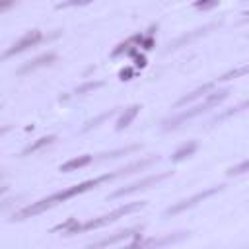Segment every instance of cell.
I'll list each match as a JSON object with an SVG mask.
<instances>
[{
    "label": "cell",
    "instance_id": "1",
    "mask_svg": "<svg viewBox=\"0 0 249 249\" xmlns=\"http://www.w3.org/2000/svg\"><path fill=\"white\" fill-rule=\"evenodd\" d=\"M123 175H128L126 167H121V169H117V171H113V173H105V175H99V177H93V179H86V181H82V183H78V185H72V187H68V189H64V191H56V193H53V195H49V196H45V198H39V200L27 204V206L21 208V210H18V212L12 216V220H14V222H21V220L33 218V216H37V214H43V212H47L49 208H53V206H56V204H60V202H66V200H70V198H74V196H78V195H82V193H88V191H91V189H97V187L103 185L105 181H111V179H117V177H123Z\"/></svg>",
    "mask_w": 249,
    "mask_h": 249
},
{
    "label": "cell",
    "instance_id": "2",
    "mask_svg": "<svg viewBox=\"0 0 249 249\" xmlns=\"http://www.w3.org/2000/svg\"><path fill=\"white\" fill-rule=\"evenodd\" d=\"M146 206V200H138V202H126L107 214H101L97 218H91L88 222H78L76 218H68L66 222L54 226L51 231H62L64 235H74V233H84V231H91V230H99V228H105L113 222H117L119 218H124L126 214H132L136 210H142Z\"/></svg>",
    "mask_w": 249,
    "mask_h": 249
},
{
    "label": "cell",
    "instance_id": "3",
    "mask_svg": "<svg viewBox=\"0 0 249 249\" xmlns=\"http://www.w3.org/2000/svg\"><path fill=\"white\" fill-rule=\"evenodd\" d=\"M228 95H230V89H228V88H226V89H218V91L206 93L200 103L193 105L191 109H187V111H183V113H179V115H175V117H171V119L161 121L163 130H175V128L181 126L183 123H187V121H191V119H195V117H198V115H202V113H206V111L218 107Z\"/></svg>",
    "mask_w": 249,
    "mask_h": 249
},
{
    "label": "cell",
    "instance_id": "4",
    "mask_svg": "<svg viewBox=\"0 0 249 249\" xmlns=\"http://www.w3.org/2000/svg\"><path fill=\"white\" fill-rule=\"evenodd\" d=\"M60 35V31H54L53 35H43V31H39V29H29L27 33H23L12 47H8L6 51H4V54H2V58L4 60H8L10 56H16V54H19V53H25L27 49H33V47H37L39 43H43V41H49V39H54V37H58Z\"/></svg>",
    "mask_w": 249,
    "mask_h": 249
},
{
    "label": "cell",
    "instance_id": "5",
    "mask_svg": "<svg viewBox=\"0 0 249 249\" xmlns=\"http://www.w3.org/2000/svg\"><path fill=\"white\" fill-rule=\"evenodd\" d=\"M220 191H224V185H214V187H208V189H204V191H200V193H195L193 196L183 198V200H179V202L171 204L169 208H165L163 216H175V214H179V212H185V210H189V208L196 206L198 202L206 200L208 196H212V195H216V193H220Z\"/></svg>",
    "mask_w": 249,
    "mask_h": 249
},
{
    "label": "cell",
    "instance_id": "6",
    "mask_svg": "<svg viewBox=\"0 0 249 249\" xmlns=\"http://www.w3.org/2000/svg\"><path fill=\"white\" fill-rule=\"evenodd\" d=\"M167 177H171V171L156 173V175H148V177H144V179H140V181H136V183H132V185H126V187H123V189H117L115 193H111L109 198H119V196H124V195H132V193H138V191L156 187L160 181H163V179H167Z\"/></svg>",
    "mask_w": 249,
    "mask_h": 249
},
{
    "label": "cell",
    "instance_id": "7",
    "mask_svg": "<svg viewBox=\"0 0 249 249\" xmlns=\"http://www.w3.org/2000/svg\"><path fill=\"white\" fill-rule=\"evenodd\" d=\"M54 62H56V53H53V51L43 53V54H39V56H35L31 60H27L25 64H21L18 68V76H25L29 72H35L37 68H45V66H51Z\"/></svg>",
    "mask_w": 249,
    "mask_h": 249
},
{
    "label": "cell",
    "instance_id": "8",
    "mask_svg": "<svg viewBox=\"0 0 249 249\" xmlns=\"http://www.w3.org/2000/svg\"><path fill=\"white\" fill-rule=\"evenodd\" d=\"M142 233V226H136V228H128V230H123V231H117L115 235L111 237H105V239H99V241H93L89 243L88 247H107V245H115V243H121L128 237H134V235H140Z\"/></svg>",
    "mask_w": 249,
    "mask_h": 249
},
{
    "label": "cell",
    "instance_id": "9",
    "mask_svg": "<svg viewBox=\"0 0 249 249\" xmlns=\"http://www.w3.org/2000/svg\"><path fill=\"white\" fill-rule=\"evenodd\" d=\"M187 235V231H177L175 235H165V237H160V239H156V237H152V239H134L130 245L132 247H146V245H156V247H160V245H167V243H175V241H179V239H183Z\"/></svg>",
    "mask_w": 249,
    "mask_h": 249
},
{
    "label": "cell",
    "instance_id": "10",
    "mask_svg": "<svg viewBox=\"0 0 249 249\" xmlns=\"http://www.w3.org/2000/svg\"><path fill=\"white\" fill-rule=\"evenodd\" d=\"M222 21H214V23H208V25H204V27H200V29H195L193 33H185V35H181L179 39H175L173 43H169V49H177V47H181V45H185V43H191L193 39H196V37H200V35H204V33H208L210 29H216L218 25H220Z\"/></svg>",
    "mask_w": 249,
    "mask_h": 249
},
{
    "label": "cell",
    "instance_id": "11",
    "mask_svg": "<svg viewBox=\"0 0 249 249\" xmlns=\"http://www.w3.org/2000/svg\"><path fill=\"white\" fill-rule=\"evenodd\" d=\"M142 33H136V35H132V37H128L126 41H123V43H119L115 49H113V53H111V56H121V54H124V53H130V54H134L136 51L134 49H130V47H140V43H142Z\"/></svg>",
    "mask_w": 249,
    "mask_h": 249
},
{
    "label": "cell",
    "instance_id": "12",
    "mask_svg": "<svg viewBox=\"0 0 249 249\" xmlns=\"http://www.w3.org/2000/svg\"><path fill=\"white\" fill-rule=\"evenodd\" d=\"M91 161H93V156H89V154H84V156H78V158H72V160H68V161L60 163L58 171H62V173H68V171H76V169H82V167L89 165Z\"/></svg>",
    "mask_w": 249,
    "mask_h": 249
},
{
    "label": "cell",
    "instance_id": "13",
    "mask_svg": "<svg viewBox=\"0 0 249 249\" xmlns=\"http://www.w3.org/2000/svg\"><path fill=\"white\" fill-rule=\"evenodd\" d=\"M214 86H216V82H208V84H204V86H200V88H196V89H193L191 93H187V95H183L177 103H175V107H183V105H187V103H193L196 97H200V95H206V93H210L212 89H214Z\"/></svg>",
    "mask_w": 249,
    "mask_h": 249
},
{
    "label": "cell",
    "instance_id": "14",
    "mask_svg": "<svg viewBox=\"0 0 249 249\" xmlns=\"http://www.w3.org/2000/svg\"><path fill=\"white\" fill-rule=\"evenodd\" d=\"M140 113V105L138 103H134V105H130V107H126L123 113H121V117L117 119V130H123V128H126V126H130V123L136 119V115Z\"/></svg>",
    "mask_w": 249,
    "mask_h": 249
},
{
    "label": "cell",
    "instance_id": "15",
    "mask_svg": "<svg viewBox=\"0 0 249 249\" xmlns=\"http://www.w3.org/2000/svg\"><path fill=\"white\" fill-rule=\"evenodd\" d=\"M56 140V134H49V136H41V138H37L35 142H31L29 146H25L23 150H21V156H29V154H35V152H39V150H43V148H47V146H51L53 142Z\"/></svg>",
    "mask_w": 249,
    "mask_h": 249
},
{
    "label": "cell",
    "instance_id": "16",
    "mask_svg": "<svg viewBox=\"0 0 249 249\" xmlns=\"http://www.w3.org/2000/svg\"><path fill=\"white\" fill-rule=\"evenodd\" d=\"M245 109H249V99H245V101H241V103H237V105H233V107H230L228 111H224V113H220V115H216L208 124H216V123H222V121H226V119H230L231 115H237V113H241V111H245Z\"/></svg>",
    "mask_w": 249,
    "mask_h": 249
},
{
    "label": "cell",
    "instance_id": "17",
    "mask_svg": "<svg viewBox=\"0 0 249 249\" xmlns=\"http://www.w3.org/2000/svg\"><path fill=\"white\" fill-rule=\"evenodd\" d=\"M196 152V142H185V144H181L175 152H173V156H171V161H181V160H185V158H189V156H193Z\"/></svg>",
    "mask_w": 249,
    "mask_h": 249
},
{
    "label": "cell",
    "instance_id": "18",
    "mask_svg": "<svg viewBox=\"0 0 249 249\" xmlns=\"http://www.w3.org/2000/svg\"><path fill=\"white\" fill-rule=\"evenodd\" d=\"M142 146L140 144H130V146H124V148H117V150H111V152H105V154H99L97 160H109V158H121V156H126V154H132L136 150H140Z\"/></svg>",
    "mask_w": 249,
    "mask_h": 249
},
{
    "label": "cell",
    "instance_id": "19",
    "mask_svg": "<svg viewBox=\"0 0 249 249\" xmlns=\"http://www.w3.org/2000/svg\"><path fill=\"white\" fill-rule=\"evenodd\" d=\"M245 74H249V64H243V66H237V68H231V70L224 72L222 76H218L216 84L218 82H228V80H233V78H241Z\"/></svg>",
    "mask_w": 249,
    "mask_h": 249
},
{
    "label": "cell",
    "instance_id": "20",
    "mask_svg": "<svg viewBox=\"0 0 249 249\" xmlns=\"http://www.w3.org/2000/svg\"><path fill=\"white\" fill-rule=\"evenodd\" d=\"M115 111L117 109H109V111H105V113H101V115H97L95 119H89L84 126H82V132H88V130H91V128H95V126H99V123H103L105 119H109L111 115H115Z\"/></svg>",
    "mask_w": 249,
    "mask_h": 249
},
{
    "label": "cell",
    "instance_id": "21",
    "mask_svg": "<svg viewBox=\"0 0 249 249\" xmlns=\"http://www.w3.org/2000/svg\"><path fill=\"white\" fill-rule=\"evenodd\" d=\"M101 86H103V82H84L74 89V93L76 95H86V93H89V91H93V89H97Z\"/></svg>",
    "mask_w": 249,
    "mask_h": 249
},
{
    "label": "cell",
    "instance_id": "22",
    "mask_svg": "<svg viewBox=\"0 0 249 249\" xmlns=\"http://www.w3.org/2000/svg\"><path fill=\"white\" fill-rule=\"evenodd\" d=\"M241 173H249V160H243L226 171V175H241Z\"/></svg>",
    "mask_w": 249,
    "mask_h": 249
},
{
    "label": "cell",
    "instance_id": "23",
    "mask_svg": "<svg viewBox=\"0 0 249 249\" xmlns=\"http://www.w3.org/2000/svg\"><path fill=\"white\" fill-rule=\"evenodd\" d=\"M220 4V0H195L193 6L196 10H210V8H216Z\"/></svg>",
    "mask_w": 249,
    "mask_h": 249
},
{
    "label": "cell",
    "instance_id": "24",
    "mask_svg": "<svg viewBox=\"0 0 249 249\" xmlns=\"http://www.w3.org/2000/svg\"><path fill=\"white\" fill-rule=\"evenodd\" d=\"M89 2H93V0H64V2H60L56 8L62 10V8H72V6H86V4H89Z\"/></svg>",
    "mask_w": 249,
    "mask_h": 249
},
{
    "label": "cell",
    "instance_id": "25",
    "mask_svg": "<svg viewBox=\"0 0 249 249\" xmlns=\"http://www.w3.org/2000/svg\"><path fill=\"white\" fill-rule=\"evenodd\" d=\"M16 4H18V0H0V12H8Z\"/></svg>",
    "mask_w": 249,
    "mask_h": 249
}]
</instances>
